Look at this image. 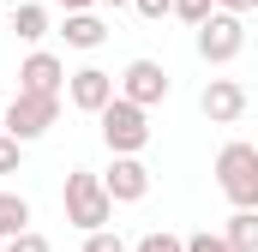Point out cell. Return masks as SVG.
<instances>
[{
	"label": "cell",
	"mask_w": 258,
	"mask_h": 252,
	"mask_svg": "<svg viewBox=\"0 0 258 252\" xmlns=\"http://www.w3.org/2000/svg\"><path fill=\"white\" fill-rule=\"evenodd\" d=\"M60 204H66V222L84 228V234H102L108 216H114V198H108V186H102V174H90V168H72V174H66Z\"/></svg>",
	"instance_id": "1"
},
{
	"label": "cell",
	"mask_w": 258,
	"mask_h": 252,
	"mask_svg": "<svg viewBox=\"0 0 258 252\" xmlns=\"http://www.w3.org/2000/svg\"><path fill=\"white\" fill-rule=\"evenodd\" d=\"M216 186L234 210H258V144L246 138H228L216 150Z\"/></svg>",
	"instance_id": "2"
},
{
	"label": "cell",
	"mask_w": 258,
	"mask_h": 252,
	"mask_svg": "<svg viewBox=\"0 0 258 252\" xmlns=\"http://www.w3.org/2000/svg\"><path fill=\"white\" fill-rule=\"evenodd\" d=\"M96 120H102V144H108V156H138V150L150 144V114L132 108L126 96H114Z\"/></svg>",
	"instance_id": "3"
},
{
	"label": "cell",
	"mask_w": 258,
	"mask_h": 252,
	"mask_svg": "<svg viewBox=\"0 0 258 252\" xmlns=\"http://www.w3.org/2000/svg\"><path fill=\"white\" fill-rule=\"evenodd\" d=\"M0 114H6V132H12L18 144H36L48 126L60 120V96H24V90H18Z\"/></svg>",
	"instance_id": "4"
},
{
	"label": "cell",
	"mask_w": 258,
	"mask_h": 252,
	"mask_svg": "<svg viewBox=\"0 0 258 252\" xmlns=\"http://www.w3.org/2000/svg\"><path fill=\"white\" fill-rule=\"evenodd\" d=\"M240 48H246V24H240L234 12H210V18L198 24V60L204 66H228Z\"/></svg>",
	"instance_id": "5"
},
{
	"label": "cell",
	"mask_w": 258,
	"mask_h": 252,
	"mask_svg": "<svg viewBox=\"0 0 258 252\" xmlns=\"http://www.w3.org/2000/svg\"><path fill=\"white\" fill-rule=\"evenodd\" d=\"M120 96H126L132 108H156V102H168V72H162V60H126V72H120Z\"/></svg>",
	"instance_id": "6"
},
{
	"label": "cell",
	"mask_w": 258,
	"mask_h": 252,
	"mask_svg": "<svg viewBox=\"0 0 258 252\" xmlns=\"http://www.w3.org/2000/svg\"><path fill=\"white\" fill-rule=\"evenodd\" d=\"M114 96H120V84H114V72H102V66H78V72L66 78V102H72L78 114H102Z\"/></svg>",
	"instance_id": "7"
},
{
	"label": "cell",
	"mask_w": 258,
	"mask_h": 252,
	"mask_svg": "<svg viewBox=\"0 0 258 252\" xmlns=\"http://www.w3.org/2000/svg\"><path fill=\"white\" fill-rule=\"evenodd\" d=\"M66 78H72V72H66L60 54H48V48L24 54V66H18V90H24V96H60Z\"/></svg>",
	"instance_id": "8"
},
{
	"label": "cell",
	"mask_w": 258,
	"mask_h": 252,
	"mask_svg": "<svg viewBox=\"0 0 258 252\" xmlns=\"http://www.w3.org/2000/svg\"><path fill=\"white\" fill-rule=\"evenodd\" d=\"M198 114L210 126H234L240 114H246V90L234 84V78H210L204 90H198Z\"/></svg>",
	"instance_id": "9"
},
{
	"label": "cell",
	"mask_w": 258,
	"mask_h": 252,
	"mask_svg": "<svg viewBox=\"0 0 258 252\" xmlns=\"http://www.w3.org/2000/svg\"><path fill=\"white\" fill-rule=\"evenodd\" d=\"M102 186H108L114 204H138V198L150 192V168H144L138 156H114V162L102 168Z\"/></svg>",
	"instance_id": "10"
},
{
	"label": "cell",
	"mask_w": 258,
	"mask_h": 252,
	"mask_svg": "<svg viewBox=\"0 0 258 252\" xmlns=\"http://www.w3.org/2000/svg\"><path fill=\"white\" fill-rule=\"evenodd\" d=\"M60 36H66V48H102V36H108V24L96 18V12H66V24H60Z\"/></svg>",
	"instance_id": "11"
},
{
	"label": "cell",
	"mask_w": 258,
	"mask_h": 252,
	"mask_svg": "<svg viewBox=\"0 0 258 252\" xmlns=\"http://www.w3.org/2000/svg\"><path fill=\"white\" fill-rule=\"evenodd\" d=\"M48 30H54V24H48V6H36V0H24V6L12 12V36H18V42H42Z\"/></svg>",
	"instance_id": "12"
},
{
	"label": "cell",
	"mask_w": 258,
	"mask_h": 252,
	"mask_svg": "<svg viewBox=\"0 0 258 252\" xmlns=\"http://www.w3.org/2000/svg\"><path fill=\"white\" fill-rule=\"evenodd\" d=\"M30 228V198L24 192H0V240H18Z\"/></svg>",
	"instance_id": "13"
},
{
	"label": "cell",
	"mask_w": 258,
	"mask_h": 252,
	"mask_svg": "<svg viewBox=\"0 0 258 252\" xmlns=\"http://www.w3.org/2000/svg\"><path fill=\"white\" fill-rule=\"evenodd\" d=\"M222 240L234 252H258V210H234V216L222 222Z\"/></svg>",
	"instance_id": "14"
},
{
	"label": "cell",
	"mask_w": 258,
	"mask_h": 252,
	"mask_svg": "<svg viewBox=\"0 0 258 252\" xmlns=\"http://www.w3.org/2000/svg\"><path fill=\"white\" fill-rule=\"evenodd\" d=\"M210 12H216V0H174V18H180V24H204V18H210Z\"/></svg>",
	"instance_id": "15"
},
{
	"label": "cell",
	"mask_w": 258,
	"mask_h": 252,
	"mask_svg": "<svg viewBox=\"0 0 258 252\" xmlns=\"http://www.w3.org/2000/svg\"><path fill=\"white\" fill-rule=\"evenodd\" d=\"M132 252H186V240H180V234H168V228H156V234H144Z\"/></svg>",
	"instance_id": "16"
},
{
	"label": "cell",
	"mask_w": 258,
	"mask_h": 252,
	"mask_svg": "<svg viewBox=\"0 0 258 252\" xmlns=\"http://www.w3.org/2000/svg\"><path fill=\"white\" fill-rule=\"evenodd\" d=\"M18 162H24V144L12 132H0V174H18Z\"/></svg>",
	"instance_id": "17"
},
{
	"label": "cell",
	"mask_w": 258,
	"mask_h": 252,
	"mask_svg": "<svg viewBox=\"0 0 258 252\" xmlns=\"http://www.w3.org/2000/svg\"><path fill=\"white\" fill-rule=\"evenodd\" d=\"M6 252H54V246H48V234H36V228H24L18 240H6Z\"/></svg>",
	"instance_id": "18"
},
{
	"label": "cell",
	"mask_w": 258,
	"mask_h": 252,
	"mask_svg": "<svg viewBox=\"0 0 258 252\" xmlns=\"http://www.w3.org/2000/svg\"><path fill=\"white\" fill-rule=\"evenodd\" d=\"M84 252H132V246L120 240V234H108V228H102V234H84Z\"/></svg>",
	"instance_id": "19"
},
{
	"label": "cell",
	"mask_w": 258,
	"mask_h": 252,
	"mask_svg": "<svg viewBox=\"0 0 258 252\" xmlns=\"http://www.w3.org/2000/svg\"><path fill=\"white\" fill-rule=\"evenodd\" d=\"M186 252H234V246H228L222 234H210V228H204V234H192V240H186Z\"/></svg>",
	"instance_id": "20"
},
{
	"label": "cell",
	"mask_w": 258,
	"mask_h": 252,
	"mask_svg": "<svg viewBox=\"0 0 258 252\" xmlns=\"http://www.w3.org/2000/svg\"><path fill=\"white\" fill-rule=\"evenodd\" d=\"M132 12H138V18H168L174 0H132Z\"/></svg>",
	"instance_id": "21"
},
{
	"label": "cell",
	"mask_w": 258,
	"mask_h": 252,
	"mask_svg": "<svg viewBox=\"0 0 258 252\" xmlns=\"http://www.w3.org/2000/svg\"><path fill=\"white\" fill-rule=\"evenodd\" d=\"M258 0H216V12H234V18H240V12H252Z\"/></svg>",
	"instance_id": "22"
},
{
	"label": "cell",
	"mask_w": 258,
	"mask_h": 252,
	"mask_svg": "<svg viewBox=\"0 0 258 252\" xmlns=\"http://www.w3.org/2000/svg\"><path fill=\"white\" fill-rule=\"evenodd\" d=\"M60 6L66 12H90V0H60Z\"/></svg>",
	"instance_id": "23"
},
{
	"label": "cell",
	"mask_w": 258,
	"mask_h": 252,
	"mask_svg": "<svg viewBox=\"0 0 258 252\" xmlns=\"http://www.w3.org/2000/svg\"><path fill=\"white\" fill-rule=\"evenodd\" d=\"M102 6H114V12H120V6H132V0H102Z\"/></svg>",
	"instance_id": "24"
},
{
	"label": "cell",
	"mask_w": 258,
	"mask_h": 252,
	"mask_svg": "<svg viewBox=\"0 0 258 252\" xmlns=\"http://www.w3.org/2000/svg\"><path fill=\"white\" fill-rule=\"evenodd\" d=\"M0 132H6V114H0Z\"/></svg>",
	"instance_id": "25"
},
{
	"label": "cell",
	"mask_w": 258,
	"mask_h": 252,
	"mask_svg": "<svg viewBox=\"0 0 258 252\" xmlns=\"http://www.w3.org/2000/svg\"><path fill=\"white\" fill-rule=\"evenodd\" d=\"M0 12H6V0H0Z\"/></svg>",
	"instance_id": "26"
}]
</instances>
